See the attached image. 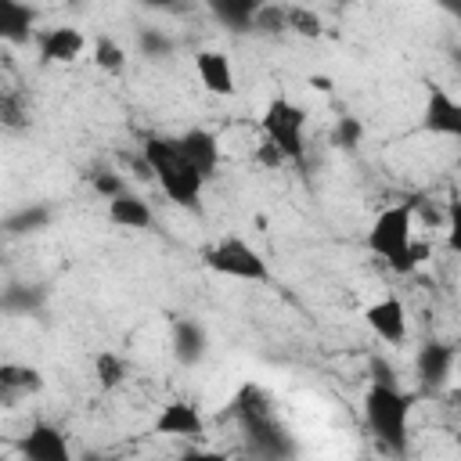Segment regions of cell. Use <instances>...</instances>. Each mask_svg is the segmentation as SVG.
<instances>
[{
  "label": "cell",
  "instance_id": "obj_1",
  "mask_svg": "<svg viewBox=\"0 0 461 461\" xmlns=\"http://www.w3.org/2000/svg\"><path fill=\"white\" fill-rule=\"evenodd\" d=\"M367 245L371 252H378L396 274H407L414 270L421 259H425V245L414 241V205H389L375 216L371 223V234H367Z\"/></svg>",
  "mask_w": 461,
  "mask_h": 461
},
{
  "label": "cell",
  "instance_id": "obj_2",
  "mask_svg": "<svg viewBox=\"0 0 461 461\" xmlns=\"http://www.w3.org/2000/svg\"><path fill=\"white\" fill-rule=\"evenodd\" d=\"M234 414H238L252 450L263 461H288L292 457V439L281 429V421L274 418L270 400H267V393L259 385H241V393L234 400Z\"/></svg>",
  "mask_w": 461,
  "mask_h": 461
},
{
  "label": "cell",
  "instance_id": "obj_3",
  "mask_svg": "<svg viewBox=\"0 0 461 461\" xmlns=\"http://www.w3.org/2000/svg\"><path fill=\"white\" fill-rule=\"evenodd\" d=\"M144 166L158 180V187L166 191L169 202H176L184 209L198 205V194H202L205 180L187 166V158L176 148V137H148L144 140Z\"/></svg>",
  "mask_w": 461,
  "mask_h": 461
},
{
  "label": "cell",
  "instance_id": "obj_4",
  "mask_svg": "<svg viewBox=\"0 0 461 461\" xmlns=\"http://www.w3.org/2000/svg\"><path fill=\"white\" fill-rule=\"evenodd\" d=\"M407 414H411V396L400 393L396 385H375L364 396V418L371 425V432L393 450L403 454L407 447Z\"/></svg>",
  "mask_w": 461,
  "mask_h": 461
},
{
  "label": "cell",
  "instance_id": "obj_5",
  "mask_svg": "<svg viewBox=\"0 0 461 461\" xmlns=\"http://www.w3.org/2000/svg\"><path fill=\"white\" fill-rule=\"evenodd\" d=\"M263 133H267V144L277 148L281 158H292L299 162L303 158V126H306V112L288 101V97H274L259 119Z\"/></svg>",
  "mask_w": 461,
  "mask_h": 461
},
{
  "label": "cell",
  "instance_id": "obj_6",
  "mask_svg": "<svg viewBox=\"0 0 461 461\" xmlns=\"http://www.w3.org/2000/svg\"><path fill=\"white\" fill-rule=\"evenodd\" d=\"M202 259H205L209 270H216V274H223V277H238V281H270L267 263H263L259 252H256L249 241H241V238H223V241L209 245V249L202 252Z\"/></svg>",
  "mask_w": 461,
  "mask_h": 461
},
{
  "label": "cell",
  "instance_id": "obj_7",
  "mask_svg": "<svg viewBox=\"0 0 461 461\" xmlns=\"http://www.w3.org/2000/svg\"><path fill=\"white\" fill-rule=\"evenodd\" d=\"M18 450H22L25 461H76V457H72V447H68V439H65V432H61L58 425H50V421H36V425L22 436Z\"/></svg>",
  "mask_w": 461,
  "mask_h": 461
},
{
  "label": "cell",
  "instance_id": "obj_8",
  "mask_svg": "<svg viewBox=\"0 0 461 461\" xmlns=\"http://www.w3.org/2000/svg\"><path fill=\"white\" fill-rule=\"evenodd\" d=\"M176 148H180V155L187 158V166H191L202 180H209V176L216 173V162H220L216 133H209V130H187L184 137H176Z\"/></svg>",
  "mask_w": 461,
  "mask_h": 461
},
{
  "label": "cell",
  "instance_id": "obj_9",
  "mask_svg": "<svg viewBox=\"0 0 461 461\" xmlns=\"http://www.w3.org/2000/svg\"><path fill=\"white\" fill-rule=\"evenodd\" d=\"M364 321L385 342H403V335H407V313H403V303L396 295H385V299L371 303L367 313H364Z\"/></svg>",
  "mask_w": 461,
  "mask_h": 461
},
{
  "label": "cell",
  "instance_id": "obj_10",
  "mask_svg": "<svg viewBox=\"0 0 461 461\" xmlns=\"http://www.w3.org/2000/svg\"><path fill=\"white\" fill-rule=\"evenodd\" d=\"M425 130H432V133H443V137H461V104L447 94V90H439V86H432L429 90V101H425Z\"/></svg>",
  "mask_w": 461,
  "mask_h": 461
},
{
  "label": "cell",
  "instance_id": "obj_11",
  "mask_svg": "<svg viewBox=\"0 0 461 461\" xmlns=\"http://www.w3.org/2000/svg\"><path fill=\"white\" fill-rule=\"evenodd\" d=\"M36 43H40V58H43V61H61V65L76 61V58L83 54V47H86L83 32H79V29H72V25L43 29V32L36 36Z\"/></svg>",
  "mask_w": 461,
  "mask_h": 461
},
{
  "label": "cell",
  "instance_id": "obj_12",
  "mask_svg": "<svg viewBox=\"0 0 461 461\" xmlns=\"http://www.w3.org/2000/svg\"><path fill=\"white\" fill-rule=\"evenodd\" d=\"M155 432L158 436H202V414L194 403L187 400H173L158 411L155 418Z\"/></svg>",
  "mask_w": 461,
  "mask_h": 461
},
{
  "label": "cell",
  "instance_id": "obj_13",
  "mask_svg": "<svg viewBox=\"0 0 461 461\" xmlns=\"http://www.w3.org/2000/svg\"><path fill=\"white\" fill-rule=\"evenodd\" d=\"M194 72H198V79H202V86H205L209 94H216V97L234 94V72H230L227 54H220V50H202V54L194 58Z\"/></svg>",
  "mask_w": 461,
  "mask_h": 461
},
{
  "label": "cell",
  "instance_id": "obj_14",
  "mask_svg": "<svg viewBox=\"0 0 461 461\" xmlns=\"http://www.w3.org/2000/svg\"><path fill=\"white\" fill-rule=\"evenodd\" d=\"M205 328L202 324H194V321H187V317H176L173 321V357H176V364H184V367H194L202 357H205Z\"/></svg>",
  "mask_w": 461,
  "mask_h": 461
},
{
  "label": "cell",
  "instance_id": "obj_15",
  "mask_svg": "<svg viewBox=\"0 0 461 461\" xmlns=\"http://www.w3.org/2000/svg\"><path fill=\"white\" fill-rule=\"evenodd\" d=\"M450 367H454V346H447V342L421 346V353H418V378H421L425 389H439L447 382Z\"/></svg>",
  "mask_w": 461,
  "mask_h": 461
},
{
  "label": "cell",
  "instance_id": "obj_16",
  "mask_svg": "<svg viewBox=\"0 0 461 461\" xmlns=\"http://www.w3.org/2000/svg\"><path fill=\"white\" fill-rule=\"evenodd\" d=\"M36 25V7L18 0H0V40L4 43H25Z\"/></svg>",
  "mask_w": 461,
  "mask_h": 461
},
{
  "label": "cell",
  "instance_id": "obj_17",
  "mask_svg": "<svg viewBox=\"0 0 461 461\" xmlns=\"http://www.w3.org/2000/svg\"><path fill=\"white\" fill-rule=\"evenodd\" d=\"M108 220H112L115 227L148 230V227H151V209H148V202H144V198H137V194L122 191L119 198H112V202H108Z\"/></svg>",
  "mask_w": 461,
  "mask_h": 461
},
{
  "label": "cell",
  "instance_id": "obj_18",
  "mask_svg": "<svg viewBox=\"0 0 461 461\" xmlns=\"http://www.w3.org/2000/svg\"><path fill=\"white\" fill-rule=\"evenodd\" d=\"M256 0H212L209 11L234 32H249L252 29V14H256Z\"/></svg>",
  "mask_w": 461,
  "mask_h": 461
},
{
  "label": "cell",
  "instance_id": "obj_19",
  "mask_svg": "<svg viewBox=\"0 0 461 461\" xmlns=\"http://www.w3.org/2000/svg\"><path fill=\"white\" fill-rule=\"evenodd\" d=\"M43 299H47L43 285H11L0 295V310H7V313H32V310L43 306Z\"/></svg>",
  "mask_w": 461,
  "mask_h": 461
},
{
  "label": "cell",
  "instance_id": "obj_20",
  "mask_svg": "<svg viewBox=\"0 0 461 461\" xmlns=\"http://www.w3.org/2000/svg\"><path fill=\"white\" fill-rule=\"evenodd\" d=\"M285 29H288V32H299V36H306V40H317V36L324 32V22H321V14L310 11V7L288 4V7H285Z\"/></svg>",
  "mask_w": 461,
  "mask_h": 461
},
{
  "label": "cell",
  "instance_id": "obj_21",
  "mask_svg": "<svg viewBox=\"0 0 461 461\" xmlns=\"http://www.w3.org/2000/svg\"><path fill=\"white\" fill-rule=\"evenodd\" d=\"M43 385L40 371L36 367H25V364H0V389H11V393H36Z\"/></svg>",
  "mask_w": 461,
  "mask_h": 461
},
{
  "label": "cell",
  "instance_id": "obj_22",
  "mask_svg": "<svg viewBox=\"0 0 461 461\" xmlns=\"http://www.w3.org/2000/svg\"><path fill=\"white\" fill-rule=\"evenodd\" d=\"M50 223V209L47 205H29V209H18L14 216L4 220V230L11 234H29V230H40Z\"/></svg>",
  "mask_w": 461,
  "mask_h": 461
},
{
  "label": "cell",
  "instance_id": "obj_23",
  "mask_svg": "<svg viewBox=\"0 0 461 461\" xmlns=\"http://www.w3.org/2000/svg\"><path fill=\"white\" fill-rule=\"evenodd\" d=\"M0 126H7V130L29 126V108L18 90H0Z\"/></svg>",
  "mask_w": 461,
  "mask_h": 461
},
{
  "label": "cell",
  "instance_id": "obj_24",
  "mask_svg": "<svg viewBox=\"0 0 461 461\" xmlns=\"http://www.w3.org/2000/svg\"><path fill=\"white\" fill-rule=\"evenodd\" d=\"M94 375H97V385L101 389H115L126 378V364L115 353H97L94 357Z\"/></svg>",
  "mask_w": 461,
  "mask_h": 461
},
{
  "label": "cell",
  "instance_id": "obj_25",
  "mask_svg": "<svg viewBox=\"0 0 461 461\" xmlns=\"http://www.w3.org/2000/svg\"><path fill=\"white\" fill-rule=\"evenodd\" d=\"M94 61H97V68H104V72H122V68H126V50H122L112 36H97V43H94Z\"/></svg>",
  "mask_w": 461,
  "mask_h": 461
},
{
  "label": "cell",
  "instance_id": "obj_26",
  "mask_svg": "<svg viewBox=\"0 0 461 461\" xmlns=\"http://www.w3.org/2000/svg\"><path fill=\"white\" fill-rule=\"evenodd\" d=\"M252 29H256V32H267V36L288 32V29H285V7H281V4H259L256 14H252Z\"/></svg>",
  "mask_w": 461,
  "mask_h": 461
},
{
  "label": "cell",
  "instance_id": "obj_27",
  "mask_svg": "<svg viewBox=\"0 0 461 461\" xmlns=\"http://www.w3.org/2000/svg\"><path fill=\"white\" fill-rule=\"evenodd\" d=\"M137 43H140L144 58H166V54L173 50V40H169V36H162L158 29H144Z\"/></svg>",
  "mask_w": 461,
  "mask_h": 461
},
{
  "label": "cell",
  "instance_id": "obj_28",
  "mask_svg": "<svg viewBox=\"0 0 461 461\" xmlns=\"http://www.w3.org/2000/svg\"><path fill=\"white\" fill-rule=\"evenodd\" d=\"M360 133H364L360 122H357L353 115H342L339 126H335V144H339V148H357V144H360Z\"/></svg>",
  "mask_w": 461,
  "mask_h": 461
},
{
  "label": "cell",
  "instance_id": "obj_29",
  "mask_svg": "<svg viewBox=\"0 0 461 461\" xmlns=\"http://www.w3.org/2000/svg\"><path fill=\"white\" fill-rule=\"evenodd\" d=\"M94 191H97V194H104V198L112 202V198H119V194L126 191V184H122V176H119V173L101 169V173H94Z\"/></svg>",
  "mask_w": 461,
  "mask_h": 461
},
{
  "label": "cell",
  "instance_id": "obj_30",
  "mask_svg": "<svg viewBox=\"0 0 461 461\" xmlns=\"http://www.w3.org/2000/svg\"><path fill=\"white\" fill-rule=\"evenodd\" d=\"M371 378H375V385H396V375H393V367L382 357L371 360Z\"/></svg>",
  "mask_w": 461,
  "mask_h": 461
},
{
  "label": "cell",
  "instance_id": "obj_31",
  "mask_svg": "<svg viewBox=\"0 0 461 461\" xmlns=\"http://www.w3.org/2000/svg\"><path fill=\"white\" fill-rule=\"evenodd\" d=\"M180 461H227V454H220V450H187V454H180Z\"/></svg>",
  "mask_w": 461,
  "mask_h": 461
},
{
  "label": "cell",
  "instance_id": "obj_32",
  "mask_svg": "<svg viewBox=\"0 0 461 461\" xmlns=\"http://www.w3.org/2000/svg\"><path fill=\"white\" fill-rule=\"evenodd\" d=\"M259 162H267V166H277V162H285V158L277 155V148H270V144H263V148H259Z\"/></svg>",
  "mask_w": 461,
  "mask_h": 461
},
{
  "label": "cell",
  "instance_id": "obj_33",
  "mask_svg": "<svg viewBox=\"0 0 461 461\" xmlns=\"http://www.w3.org/2000/svg\"><path fill=\"white\" fill-rule=\"evenodd\" d=\"M310 86H317V90L328 94V90H331V79H328V76H310Z\"/></svg>",
  "mask_w": 461,
  "mask_h": 461
},
{
  "label": "cell",
  "instance_id": "obj_34",
  "mask_svg": "<svg viewBox=\"0 0 461 461\" xmlns=\"http://www.w3.org/2000/svg\"><path fill=\"white\" fill-rule=\"evenodd\" d=\"M367 461H375V457H367Z\"/></svg>",
  "mask_w": 461,
  "mask_h": 461
}]
</instances>
